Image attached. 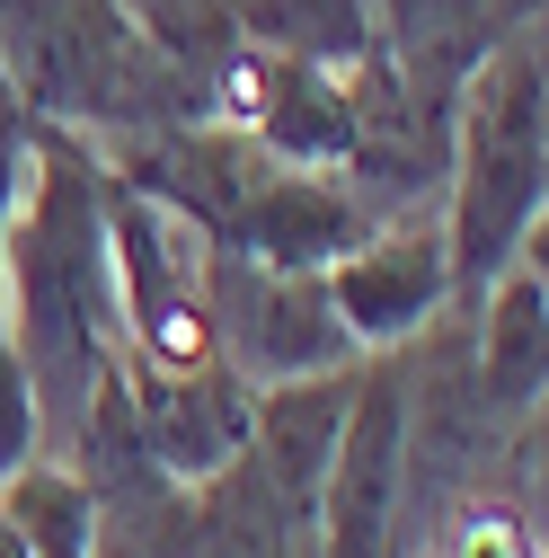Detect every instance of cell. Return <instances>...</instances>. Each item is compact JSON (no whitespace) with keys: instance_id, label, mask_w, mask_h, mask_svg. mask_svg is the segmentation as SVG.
I'll return each instance as SVG.
<instances>
[{"instance_id":"8fae6325","label":"cell","mask_w":549,"mask_h":558,"mask_svg":"<svg viewBox=\"0 0 549 558\" xmlns=\"http://www.w3.org/2000/svg\"><path fill=\"white\" fill-rule=\"evenodd\" d=\"M248 45L310 53V62H355L373 53V0H231Z\"/></svg>"},{"instance_id":"3957f363","label":"cell","mask_w":549,"mask_h":558,"mask_svg":"<svg viewBox=\"0 0 549 558\" xmlns=\"http://www.w3.org/2000/svg\"><path fill=\"white\" fill-rule=\"evenodd\" d=\"M204 311H213V355L248 390L355 364V337H346V319L328 311L310 266H266V257L204 248Z\"/></svg>"},{"instance_id":"7a4b0ae2","label":"cell","mask_w":549,"mask_h":558,"mask_svg":"<svg viewBox=\"0 0 549 558\" xmlns=\"http://www.w3.org/2000/svg\"><path fill=\"white\" fill-rule=\"evenodd\" d=\"M549 222V45L540 19L497 36L461 81L452 107V169H443V248H452V311Z\"/></svg>"},{"instance_id":"9c48e42d","label":"cell","mask_w":549,"mask_h":558,"mask_svg":"<svg viewBox=\"0 0 549 558\" xmlns=\"http://www.w3.org/2000/svg\"><path fill=\"white\" fill-rule=\"evenodd\" d=\"M0 523L27 541V558H98V487L72 461L27 452L0 470Z\"/></svg>"},{"instance_id":"30bf717a","label":"cell","mask_w":549,"mask_h":558,"mask_svg":"<svg viewBox=\"0 0 549 558\" xmlns=\"http://www.w3.org/2000/svg\"><path fill=\"white\" fill-rule=\"evenodd\" d=\"M407 558H540V506H523L514 487H452V497L407 532Z\"/></svg>"},{"instance_id":"6da1fadb","label":"cell","mask_w":549,"mask_h":558,"mask_svg":"<svg viewBox=\"0 0 549 558\" xmlns=\"http://www.w3.org/2000/svg\"><path fill=\"white\" fill-rule=\"evenodd\" d=\"M0 293H10V345L45 416V452H62L89 390L124 364L115 319V257H107V169L81 133L36 116L27 178L0 231Z\"/></svg>"},{"instance_id":"277c9868","label":"cell","mask_w":549,"mask_h":558,"mask_svg":"<svg viewBox=\"0 0 549 558\" xmlns=\"http://www.w3.org/2000/svg\"><path fill=\"white\" fill-rule=\"evenodd\" d=\"M328 311L346 319L355 355H390L417 345L443 311H452V248H443V214H381L355 248H337L319 266Z\"/></svg>"},{"instance_id":"8992f818","label":"cell","mask_w":549,"mask_h":558,"mask_svg":"<svg viewBox=\"0 0 549 558\" xmlns=\"http://www.w3.org/2000/svg\"><path fill=\"white\" fill-rule=\"evenodd\" d=\"M124 416H133V444L143 461L178 487L213 478L248 452V381L213 355V364H186V373H143L124 364Z\"/></svg>"},{"instance_id":"ba28073f","label":"cell","mask_w":549,"mask_h":558,"mask_svg":"<svg viewBox=\"0 0 549 558\" xmlns=\"http://www.w3.org/2000/svg\"><path fill=\"white\" fill-rule=\"evenodd\" d=\"M540 0H373V45L435 89H461L497 36L532 27Z\"/></svg>"},{"instance_id":"52a82bcc","label":"cell","mask_w":549,"mask_h":558,"mask_svg":"<svg viewBox=\"0 0 549 558\" xmlns=\"http://www.w3.org/2000/svg\"><path fill=\"white\" fill-rule=\"evenodd\" d=\"M381 214L337 178V169H293V160H274L248 195H240V214L204 240V248H231V257H266V266H328L337 248H355Z\"/></svg>"},{"instance_id":"5b68a950","label":"cell","mask_w":549,"mask_h":558,"mask_svg":"<svg viewBox=\"0 0 549 558\" xmlns=\"http://www.w3.org/2000/svg\"><path fill=\"white\" fill-rule=\"evenodd\" d=\"M461 364L497 426L540 416V390H549V257H540V240H523L461 311Z\"/></svg>"}]
</instances>
